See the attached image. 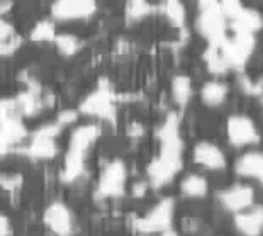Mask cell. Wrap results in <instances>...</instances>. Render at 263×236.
Returning a JSON list of instances; mask_svg holds the SVG:
<instances>
[{"label":"cell","instance_id":"obj_1","mask_svg":"<svg viewBox=\"0 0 263 236\" xmlns=\"http://www.w3.org/2000/svg\"><path fill=\"white\" fill-rule=\"evenodd\" d=\"M160 153L148 167V177L153 187L168 184L182 168V139L178 133V119L175 114L166 117L160 133Z\"/></svg>","mask_w":263,"mask_h":236},{"label":"cell","instance_id":"obj_2","mask_svg":"<svg viewBox=\"0 0 263 236\" xmlns=\"http://www.w3.org/2000/svg\"><path fill=\"white\" fill-rule=\"evenodd\" d=\"M100 129L95 124L78 126L71 131L68 151L65 156L63 172H61V180L63 182H73L83 173V161L88 148L93 144L95 139L99 138Z\"/></svg>","mask_w":263,"mask_h":236},{"label":"cell","instance_id":"obj_3","mask_svg":"<svg viewBox=\"0 0 263 236\" xmlns=\"http://www.w3.org/2000/svg\"><path fill=\"white\" fill-rule=\"evenodd\" d=\"M197 17V29L211 46L219 48L228 39V17L221 9V2H202Z\"/></svg>","mask_w":263,"mask_h":236},{"label":"cell","instance_id":"obj_4","mask_svg":"<svg viewBox=\"0 0 263 236\" xmlns=\"http://www.w3.org/2000/svg\"><path fill=\"white\" fill-rule=\"evenodd\" d=\"M29 136L26 126L22 124L19 112L15 111L14 99L2 100V151L7 153L15 144Z\"/></svg>","mask_w":263,"mask_h":236},{"label":"cell","instance_id":"obj_5","mask_svg":"<svg viewBox=\"0 0 263 236\" xmlns=\"http://www.w3.org/2000/svg\"><path fill=\"white\" fill-rule=\"evenodd\" d=\"M173 211H175V202L173 199H161L156 202L146 216L138 217L134 221V228L139 233L149 234V233H166V229L170 228Z\"/></svg>","mask_w":263,"mask_h":236},{"label":"cell","instance_id":"obj_6","mask_svg":"<svg viewBox=\"0 0 263 236\" xmlns=\"http://www.w3.org/2000/svg\"><path fill=\"white\" fill-rule=\"evenodd\" d=\"M126 165L121 160H112L104 167L100 172L99 182H97V194L99 197H121L126 190Z\"/></svg>","mask_w":263,"mask_h":236},{"label":"cell","instance_id":"obj_7","mask_svg":"<svg viewBox=\"0 0 263 236\" xmlns=\"http://www.w3.org/2000/svg\"><path fill=\"white\" fill-rule=\"evenodd\" d=\"M60 122H53V124H46L43 128H39L37 131L32 134L31 143L27 144L26 153L31 158L37 160H49L58 153V146L54 143V138L58 136V133L61 131Z\"/></svg>","mask_w":263,"mask_h":236},{"label":"cell","instance_id":"obj_8","mask_svg":"<svg viewBox=\"0 0 263 236\" xmlns=\"http://www.w3.org/2000/svg\"><path fill=\"white\" fill-rule=\"evenodd\" d=\"M80 111L85 112V114H88V116L105 117V119L114 117V114H116L114 94H112L110 85H107L104 80L100 82L99 87L82 102Z\"/></svg>","mask_w":263,"mask_h":236},{"label":"cell","instance_id":"obj_9","mask_svg":"<svg viewBox=\"0 0 263 236\" xmlns=\"http://www.w3.org/2000/svg\"><path fill=\"white\" fill-rule=\"evenodd\" d=\"M226 134L228 141L236 148L241 146L255 144L260 141V134L256 131L255 122L248 116H231L226 122Z\"/></svg>","mask_w":263,"mask_h":236},{"label":"cell","instance_id":"obj_10","mask_svg":"<svg viewBox=\"0 0 263 236\" xmlns=\"http://www.w3.org/2000/svg\"><path fill=\"white\" fill-rule=\"evenodd\" d=\"M221 206L224 207L226 211L234 212V214H239L250 207H253V201H255V190L250 185H233L226 190H222L217 195Z\"/></svg>","mask_w":263,"mask_h":236},{"label":"cell","instance_id":"obj_11","mask_svg":"<svg viewBox=\"0 0 263 236\" xmlns=\"http://www.w3.org/2000/svg\"><path fill=\"white\" fill-rule=\"evenodd\" d=\"M97 10V4L92 0H60L51 7V14L58 21L87 19Z\"/></svg>","mask_w":263,"mask_h":236},{"label":"cell","instance_id":"obj_12","mask_svg":"<svg viewBox=\"0 0 263 236\" xmlns=\"http://www.w3.org/2000/svg\"><path fill=\"white\" fill-rule=\"evenodd\" d=\"M44 224L57 236H71L73 231V217L70 209L63 202H53L44 211Z\"/></svg>","mask_w":263,"mask_h":236},{"label":"cell","instance_id":"obj_13","mask_svg":"<svg viewBox=\"0 0 263 236\" xmlns=\"http://www.w3.org/2000/svg\"><path fill=\"white\" fill-rule=\"evenodd\" d=\"M194 161L207 170H224L228 160L219 146L209 141H200L194 148Z\"/></svg>","mask_w":263,"mask_h":236},{"label":"cell","instance_id":"obj_14","mask_svg":"<svg viewBox=\"0 0 263 236\" xmlns=\"http://www.w3.org/2000/svg\"><path fill=\"white\" fill-rule=\"evenodd\" d=\"M234 226L243 236H260L263 233V206H253L236 214Z\"/></svg>","mask_w":263,"mask_h":236},{"label":"cell","instance_id":"obj_15","mask_svg":"<svg viewBox=\"0 0 263 236\" xmlns=\"http://www.w3.org/2000/svg\"><path fill=\"white\" fill-rule=\"evenodd\" d=\"M234 170L238 175L253 178L263 185V153L260 151H250L241 155L234 164Z\"/></svg>","mask_w":263,"mask_h":236},{"label":"cell","instance_id":"obj_16","mask_svg":"<svg viewBox=\"0 0 263 236\" xmlns=\"http://www.w3.org/2000/svg\"><path fill=\"white\" fill-rule=\"evenodd\" d=\"M231 22V29L234 34H250L255 36L256 31L263 27V17L260 12L253 9H243L236 17L229 21Z\"/></svg>","mask_w":263,"mask_h":236},{"label":"cell","instance_id":"obj_17","mask_svg":"<svg viewBox=\"0 0 263 236\" xmlns=\"http://www.w3.org/2000/svg\"><path fill=\"white\" fill-rule=\"evenodd\" d=\"M209 190V184L207 178L199 175V173H190L183 180L180 182V192L183 195H187L190 199H200L204 197Z\"/></svg>","mask_w":263,"mask_h":236},{"label":"cell","instance_id":"obj_18","mask_svg":"<svg viewBox=\"0 0 263 236\" xmlns=\"http://www.w3.org/2000/svg\"><path fill=\"white\" fill-rule=\"evenodd\" d=\"M200 97H202V102L205 105L216 107V105H221L226 100L228 87L221 82H207L200 90Z\"/></svg>","mask_w":263,"mask_h":236},{"label":"cell","instance_id":"obj_19","mask_svg":"<svg viewBox=\"0 0 263 236\" xmlns=\"http://www.w3.org/2000/svg\"><path fill=\"white\" fill-rule=\"evenodd\" d=\"M172 95H173V100L183 107V105L189 102L190 95H192V82H190V78L185 75H178L173 78Z\"/></svg>","mask_w":263,"mask_h":236},{"label":"cell","instance_id":"obj_20","mask_svg":"<svg viewBox=\"0 0 263 236\" xmlns=\"http://www.w3.org/2000/svg\"><path fill=\"white\" fill-rule=\"evenodd\" d=\"M0 38H2V55L4 56H9L12 55L15 49L19 48L21 44V38L17 36V32L14 31V27L9 24V22H2L0 26Z\"/></svg>","mask_w":263,"mask_h":236},{"label":"cell","instance_id":"obj_21","mask_svg":"<svg viewBox=\"0 0 263 236\" xmlns=\"http://www.w3.org/2000/svg\"><path fill=\"white\" fill-rule=\"evenodd\" d=\"M205 63H207V68L212 73H216V75H221V73L229 70L226 58L222 56L221 49L216 46H209V49L205 51Z\"/></svg>","mask_w":263,"mask_h":236},{"label":"cell","instance_id":"obj_22","mask_svg":"<svg viewBox=\"0 0 263 236\" xmlns=\"http://www.w3.org/2000/svg\"><path fill=\"white\" fill-rule=\"evenodd\" d=\"M163 12L166 15L173 26H178L182 27L183 26V21H185V7L180 4V2H175V0H170L163 5Z\"/></svg>","mask_w":263,"mask_h":236},{"label":"cell","instance_id":"obj_23","mask_svg":"<svg viewBox=\"0 0 263 236\" xmlns=\"http://www.w3.org/2000/svg\"><path fill=\"white\" fill-rule=\"evenodd\" d=\"M57 32H54V24L49 21L37 22L36 27L31 32L32 41H54L57 39Z\"/></svg>","mask_w":263,"mask_h":236},{"label":"cell","instance_id":"obj_24","mask_svg":"<svg viewBox=\"0 0 263 236\" xmlns=\"http://www.w3.org/2000/svg\"><path fill=\"white\" fill-rule=\"evenodd\" d=\"M54 43H57L60 53L65 56L75 55L78 49H80V41L71 34H58L57 39H54Z\"/></svg>","mask_w":263,"mask_h":236},{"label":"cell","instance_id":"obj_25","mask_svg":"<svg viewBox=\"0 0 263 236\" xmlns=\"http://www.w3.org/2000/svg\"><path fill=\"white\" fill-rule=\"evenodd\" d=\"M151 5L146 2H129L127 4V15L131 19H143L151 14Z\"/></svg>","mask_w":263,"mask_h":236},{"label":"cell","instance_id":"obj_26","mask_svg":"<svg viewBox=\"0 0 263 236\" xmlns=\"http://www.w3.org/2000/svg\"><path fill=\"white\" fill-rule=\"evenodd\" d=\"M21 182H22L21 175H15V173H12V175H4L2 177V187L5 190H10V192H14V190L21 185Z\"/></svg>","mask_w":263,"mask_h":236},{"label":"cell","instance_id":"obj_27","mask_svg":"<svg viewBox=\"0 0 263 236\" xmlns=\"http://www.w3.org/2000/svg\"><path fill=\"white\" fill-rule=\"evenodd\" d=\"M2 236H9V231H10V224L7 221V217H2Z\"/></svg>","mask_w":263,"mask_h":236}]
</instances>
